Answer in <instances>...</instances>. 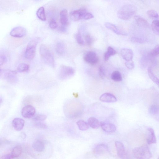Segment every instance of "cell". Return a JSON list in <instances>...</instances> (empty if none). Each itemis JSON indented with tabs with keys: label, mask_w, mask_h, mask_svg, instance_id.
Returning <instances> with one entry per match:
<instances>
[{
	"label": "cell",
	"mask_w": 159,
	"mask_h": 159,
	"mask_svg": "<svg viewBox=\"0 0 159 159\" xmlns=\"http://www.w3.org/2000/svg\"><path fill=\"white\" fill-rule=\"evenodd\" d=\"M75 73V70L73 67L63 65L60 67L59 78L60 80H64L73 76Z\"/></svg>",
	"instance_id": "cell-6"
},
{
	"label": "cell",
	"mask_w": 159,
	"mask_h": 159,
	"mask_svg": "<svg viewBox=\"0 0 159 159\" xmlns=\"http://www.w3.org/2000/svg\"><path fill=\"white\" fill-rule=\"evenodd\" d=\"M131 41L133 42L138 43H142L144 42L143 38L139 37H133L131 38Z\"/></svg>",
	"instance_id": "cell-40"
},
{
	"label": "cell",
	"mask_w": 159,
	"mask_h": 159,
	"mask_svg": "<svg viewBox=\"0 0 159 159\" xmlns=\"http://www.w3.org/2000/svg\"><path fill=\"white\" fill-rule=\"evenodd\" d=\"M100 101L106 103H114L117 100L114 95L110 93H105L102 95L99 98Z\"/></svg>",
	"instance_id": "cell-13"
},
{
	"label": "cell",
	"mask_w": 159,
	"mask_h": 159,
	"mask_svg": "<svg viewBox=\"0 0 159 159\" xmlns=\"http://www.w3.org/2000/svg\"><path fill=\"white\" fill-rule=\"evenodd\" d=\"M105 27L119 35L127 36L128 33L125 31L119 29L116 26L109 22H106L105 24Z\"/></svg>",
	"instance_id": "cell-11"
},
{
	"label": "cell",
	"mask_w": 159,
	"mask_h": 159,
	"mask_svg": "<svg viewBox=\"0 0 159 159\" xmlns=\"http://www.w3.org/2000/svg\"><path fill=\"white\" fill-rule=\"evenodd\" d=\"M25 28L21 26L14 28L10 32L11 36L21 38L25 36L27 34Z\"/></svg>",
	"instance_id": "cell-7"
},
{
	"label": "cell",
	"mask_w": 159,
	"mask_h": 159,
	"mask_svg": "<svg viewBox=\"0 0 159 159\" xmlns=\"http://www.w3.org/2000/svg\"><path fill=\"white\" fill-rule=\"evenodd\" d=\"M75 38L77 42L79 44L83 45L84 44V41L80 32L78 31L76 34Z\"/></svg>",
	"instance_id": "cell-35"
},
{
	"label": "cell",
	"mask_w": 159,
	"mask_h": 159,
	"mask_svg": "<svg viewBox=\"0 0 159 159\" xmlns=\"http://www.w3.org/2000/svg\"><path fill=\"white\" fill-rule=\"evenodd\" d=\"M84 60L87 63L94 65L99 61V58L96 54L93 51H89L86 54Z\"/></svg>",
	"instance_id": "cell-9"
},
{
	"label": "cell",
	"mask_w": 159,
	"mask_h": 159,
	"mask_svg": "<svg viewBox=\"0 0 159 159\" xmlns=\"http://www.w3.org/2000/svg\"><path fill=\"white\" fill-rule=\"evenodd\" d=\"M49 26L51 28L55 29L58 27V24L55 19H52L50 21Z\"/></svg>",
	"instance_id": "cell-39"
},
{
	"label": "cell",
	"mask_w": 159,
	"mask_h": 159,
	"mask_svg": "<svg viewBox=\"0 0 159 159\" xmlns=\"http://www.w3.org/2000/svg\"><path fill=\"white\" fill-rule=\"evenodd\" d=\"M157 159H159V157H158Z\"/></svg>",
	"instance_id": "cell-46"
},
{
	"label": "cell",
	"mask_w": 159,
	"mask_h": 159,
	"mask_svg": "<svg viewBox=\"0 0 159 159\" xmlns=\"http://www.w3.org/2000/svg\"><path fill=\"white\" fill-rule=\"evenodd\" d=\"M93 18L94 16L92 14L87 12L86 10L83 9L80 17V20H88Z\"/></svg>",
	"instance_id": "cell-29"
},
{
	"label": "cell",
	"mask_w": 159,
	"mask_h": 159,
	"mask_svg": "<svg viewBox=\"0 0 159 159\" xmlns=\"http://www.w3.org/2000/svg\"><path fill=\"white\" fill-rule=\"evenodd\" d=\"M0 76L1 78L10 83H15L18 81L16 71L8 69H1Z\"/></svg>",
	"instance_id": "cell-5"
},
{
	"label": "cell",
	"mask_w": 159,
	"mask_h": 159,
	"mask_svg": "<svg viewBox=\"0 0 159 159\" xmlns=\"http://www.w3.org/2000/svg\"><path fill=\"white\" fill-rule=\"evenodd\" d=\"M108 150V148L106 144L100 143L97 145L94 149V153L97 155H100L105 153Z\"/></svg>",
	"instance_id": "cell-16"
},
{
	"label": "cell",
	"mask_w": 159,
	"mask_h": 159,
	"mask_svg": "<svg viewBox=\"0 0 159 159\" xmlns=\"http://www.w3.org/2000/svg\"><path fill=\"white\" fill-rule=\"evenodd\" d=\"M55 50L58 54H63L65 50V45L64 43L61 41L57 42L55 45Z\"/></svg>",
	"instance_id": "cell-21"
},
{
	"label": "cell",
	"mask_w": 159,
	"mask_h": 159,
	"mask_svg": "<svg viewBox=\"0 0 159 159\" xmlns=\"http://www.w3.org/2000/svg\"><path fill=\"white\" fill-rule=\"evenodd\" d=\"M150 54L153 57H156L159 55V44L157 45L151 50Z\"/></svg>",
	"instance_id": "cell-36"
},
{
	"label": "cell",
	"mask_w": 159,
	"mask_h": 159,
	"mask_svg": "<svg viewBox=\"0 0 159 159\" xmlns=\"http://www.w3.org/2000/svg\"><path fill=\"white\" fill-rule=\"evenodd\" d=\"M32 147L34 150L38 152L43 151L44 149V144L43 141L37 140L33 142Z\"/></svg>",
	"instance_id": "cell-18"
},
{
	"label": "cell",
	"mask_w": 159,
	"mask_h": 159,
	"mask_svg": "<svg viewBox=\"0 0 159 159\" xmlns=\"http://www.w3.org/2000/svg\"><path fill=\"white\" fill-rule=\"evenodd\" d=\"M60 20L61 24L64 26L67 25L68 23V13L66 9L62 10L60 14Z\"/></svg>",
	"instance_id": "cell-22"
},
{
	"label": "cell",
	"mask_w": 159,
	"mask_h": 159,
	"mask_svg": "<svg viewBox=\"0 0 159 159\" xmlns=\"http://www.w3.org/2000/svg\"><path fill=\"white\" fill-rule=\"evenodd\" d=\"M85 40L87 44L89 46L91 45L94 42L93 38L91 36L87 34L85 36Z\"/></svg>",
	"instance_id": "cell-38"
},
{
	"label": "cell",
	"mask_w": 159,
	"mask_h": 159,
	"mask_svg": "<svg viewBox=\"0 0 159 159\" xmlns=\"http://www.w3.org/2000/svg\"><path fill=\"white\" fill-rule=\"evenodd\" d=\"M40 54L42 61L45 64L54 67L55 60L53 54L49 47L45 44H42L40 48Z\"/></svg>",
	"instance_id": "cell-1"
},
{
	"label": "cell",
	"mask_w": 159,
	"mask_h": 159,
	"mask_svg": "<svg viewBox=\"0 0 159 159\" xmlns=\"http://www.w3.org/2000/svg\"><path fill=\"white\" fill-rule=\"evenodd\" d=\"M150 113L152 115H156L159 113V106L154 105L151 106L149 109Z\"/></svg>",
	"instance_id": "cell-33"
},
{
	"label": "cell",
	"mask_w": 159,
	"mask_h": 159,
	"mask_svg": "<svg viewBox=\"0 0 159 159\" xmlns=\"http://www.w3.org/2000/svg\"><path fill=\"white\" fill-rule=\"evenodd\" d=\"M12 123L13 127L16 130L20 131L24 128L25 121L23 119L16 118L13 120Z\"/></svg>",
	"instance_id": "cell-15"
},
{
	"label": "cell",
	"mask_w": 159,
	"mask_h": 159,
	"mask_svg": "<svg viewBox=\"0 0 159 159\" xmlns=\"http://www.w3.org/2000/svg\"><path fill=\"white\" fill-rule=\"evenodd\" d=\"M35 112L36 109L34 107L31 105H28L23 108L21 115L25 118H30L34 116Z\"/></svg>",
	"instance_id": "cell-8"
},
{
	"label": "cell",
	"mask_w": 159,
	"mask_h": 159,
	"mask_svg": "<svg viewBox=\"0 0 159 159\" xmlns=\"http://www.w3.org/2000/svg\"><path fill=\"white\" fill-rule=\"evenodd\" d=\"M29 68L28 64L25 63H21L18 66L17 70L19 72H24L28 71Z\"/></svg>",
	"instance_id": "cell-32"
},
{
	"label": "cell",
	"mask_w": 159,
	"mask_h": 159,
	"mask_svg": "<svg viewBox=\"0 0 159 159\" xmlns=\"http://www.w3.org/2000/svg\"><path fill=\"white\" fill-rule=\"evenodd\" d=\"M100 126L103 130L107 133L114 132L116 130V127L115 125L110 123L101 122Z\"/></svg>",
	"instance_id": "cell-12"
},
{
	"label": "cell",
	"mask_w": 159,
	"mask_h": 159,
	"mask_svg": "<svg viewBox=\"0 0 159 159\" xmlns=\"http://www.w3.org/2000/svg\"><path fill=\"white\" fill-rule=\"evenodd\" d=\"M147 14L149 17L152 19H157L159 15L156 11L154 10H150L147 11Z\"/></svg>",
	"instance_id": "cell-34"
},
{
	"label": "cell",
	"mask_w": 159,
	"mask_h": 159,
	"mask_svg": "<svg viewBox=\"0 0 159 159\" xmlns=\"http://www.w3.org/2000/svg\"><path fill=\"white\" fill-rule=\"evenodd\" d=\"M117 54V51L111 47H108L107 51L104 54V61H107L111 57L114 56Z\"/></svg>",
	"instance_id": "cell-23"
},
{
	"label": "cell",
	"mask_w": 159,
	"mask_h": 159,
	"mask_svg": "<svg viewBox=\"0 0 159 159\" xmlns=\"http://www.w3.org/2000/svg\"><path fill=\"white\" fill-rule=\"evenodd\" d=\"M35 126L38 128L45 129L47 128V125L41 122H36L35 123Z\"/></svg>",
	"instance_id": "cell-42"
},
{
	"label": "cell",
	"mask_w": 159,
	"mask_h": 159,
	"mask_svg": "<svg viewBox=\"0 0 159 159\" xmlns=\"http://www.w3.org/2000/svg\"><path fill=\"white\" fill-rule=\"evenodd\" d=\"M134 19L137 24L140 27L147 28L150 26L148 22L140 16H135L134 17Z\"/></svg>",
	"instance_id": "cell-19"
},
{
	"label": "cell",
	"mask_w": 159,
	"mask_h": 159,
	"mask_svg": "<svg viewBox=\"0 0 159 159\" xmlns=\"http://www.w3.org/2000/svg\"><path fill=\"white\" fill-rule=\"evenodd\" d=\"M7 61V58L6 56L4 54L1 55L0 56V64L2 66Z\"/></svg>",
	"instance_id": "cell-44"
},
{
	"label": "cell",
	"mask_w": 159,
	"mask_h": 159,
	"mask_svg": "<svg viewBox=\"0 0 159 159\" xmlns=\"http://www.w3.org/2000/svg\"><path fill=\"white\" fill-rule=\"evenodd\" d=\"M47 117L46 115H38L34 116L33 120L36 121H42L46 119Z\"/></svg>",
	"instance_id": "cell-37"
},
{
	"label": "cell",
	"mask_w": 159,
	"mask_h": 159,
	"mask_svg": "<svg viewBox=\"0 0 159 159\" xmlns=\"http://www.w3.org/2000/svg\"><path fill=\"white\" fill-rule=\"evenodd\" d=\"M148 75L151 80L156 84L159 87V79L154 74L151 67H149L148 69Z\"/></svg>",
	"instance_id": "cell-25"
},
{
	"label": "cell",
	"mask_w": 159,
	"mask_h": 159,
	"mask_svg": "<svg viewBox=\"0 0 159 159\" xmlns=\"http://www.w3.org/2000/svg\"><path fill=\"white\" fill-rule=\"evenodd\" d=\"M115 144L118 156L121 159H126L127 154L123 144L119 141H115Z\"/></svg>",
	"instance_id": "cell-10"
},
{
	"label": "cell",
	"mask_w": 159,
	"mask_h": 159,
	"mask_svg": "<svg viewBox=\"0 0 159 159\" xmlns=\"http://www.w3.org/2000/svg\"><path fill=\"white\" fill-rule=\"evenodd\" d=\"M40 38L37 37L32 39L28 43L25 52V57L29 60L33 59L35 56L37 45Z\"/></svg>",
	"instance_id": "cell-3"
},
{
	"label": "cell",
	"mask_w": 159,
	"mask_h": 159,
	"mask_svg": "<svg viewBox=\"0 0 159 159\" xmlns=\"http://www.w3.org/2000/svg\"><path fill=\"white\" fill-rule=\"evenodd\" d=\"M148 134L147 136L146 141L149 144H155L156 142V138L154 129L151 128L148 129Z\"/></svg>",
	"instance_id": "cell-17"
},
{
	"label": "cell",
	"mask_w": 159,
	"mask_h": 159,
	"mask_svg": "<svg viewBox=\"0 0 159 159\" xmlns=\"http://www.w3.org/2000/svg\"><path fill=\"white\" fill-rule=\"evenodd\" d=\"M111 78L113 81L119 82L122 81V77L121 73L118 71L113 72L111 75Z\"/></svg>",
	"instance_id": "cell-27"
},
{
	"label": "cell",
	"mask_w": 159,
	"mask_h": 159,
	"mask_svg": "<svg viewBox=\"0 0 159 159\" xmlns=\"http://www.w3.org/2000/svg\"><path fill=\"white\" fill-rule=\"evenodd\" d=\"M133 153L137 159H150L152 157L149 148L145 145L135 148L133 150Z\"/></svg>",
	"instance_id": "cell-4"
},
{
	"label": "cell",
	"mask_w": 159,
	"mask_h": 159,
	"mask_svg": "<svg viewBox=\"0 0 159 159\" xmlns=\"http://www.w3.org/2000/svg\"><path fill=\"white\" fill-rule=\"evenodd\" d=\"M22 151L21 146L18 145L15 147L11 153L13 158L19 157L21 154Z\"/></svg>",
	"instance_id": "cell-26"
},
{
	"label": "cell",
	"mask_w": 159,
	"mask_h": 159,
	"mask_svg": "<svg viewBox=\"0 0 159 159\" xmlns=\"http://www.w3.org/2000/svg\"><path fill=\"white\" fill-rule=\"evenodd\" d=\"M121 54L123 58L126 61L132 60L133 57V52L129 49L124 48L121 50Z\"/></svg>",
	"instance_id": "cell-14"
},
{
	"label": "cell",
	"mask_w": 159,
	"mask_h": 159,
	"mask_svg": "<svg viewBox=\"0 0 159 159\" xmlns=\"http://www.w3.org/2000/svg\"><path fill=\"white\" fill-rule=\"evenodd\" d=\"M125 65L128 69L129 70L133 69L134 67V63L132 60L126 61L125 63Z\"/></svg>",
	"instance_id": "cell-41"
},
{
	"label": "cell",
	"mask_w": 159,
	"mask_h": 159,
	"mask_svg": "<svg viewBox=\"0 0 159 159\" xmlns=\"http://www.w3.org/2000/svg\"><path fill=\"white\" fill-rule=\"evenodd\" d=\"M13 158L11 154H6L1 157V159H12Z\"/></svg>",
	"instance_id": "cell-45"
},
{
	"label": "cell",
	"mask_w": 159,
	"mask_h": 159,
	"mask_svg": "<svg viewBox=\"0 0 159 159\" xmlns=\"http://www.w3.org/2000/svg\"><path fill=\"white\" fill-rule=\"evenodd\" d=\"M88 123L91 128L94 129H97L100 126V122L94 117L89 118L88 119Z\"/></svg>",
	"instance_id": "cell-20"
},
{
	"label": "cell",
	"mask_w": 159,
	"mask_h": 159,
	"mask_svg": "<svg viewBox=\"0 0 159 159\" xmlns=\"http://www.w3.org/2000/svg\"><path fill=\"white\" fill-rule=\"evenodd\" d=\"M151 26L153 31L155 34L159 36V20H155L153 21Z\"/></svg>",
	"instance_id": "cell-31"
},
{
	"label": "cell",
	"mask_w": 159,
	"mask_h": 159,
	"mask_svg": "<svg viewBox=\"0 0 159 159\" xmlns=\"http://www.w3.org/2000/svg\"><path fill=\"white\" fill-rule=\"evenodd\" d=\"M99 73L100 77L104 79L105 76V71L103 67L100 66L99 69Z\"/></svg>",
	"instance_id": "cell-43"
},
{
	"label": "cell",
	"mask_w": 159,
	"mask_h": 159,
	"mask_svg": "<svg viewBox=\"0 0 159 159\" xmlns=\"http://www.w3.org/2000/svg\"><path fill=\"white\" fill-rule=\"evenodd\" d=\"M137 10V8L132 5L129 4L125 5L118 11V17L123 20H129L135 15Z\"/></svg>",
	"instance_id": "cell-2"
},
{
	"label": "cell",
	"mask_w": 159,
	"mask_h": 159,
	"mask_svg": "<svg viewBox=\"0 0 159 159\" xmlns=\"http://www.w3.org/2000/svg\"><path fill=\"white\" fill-rule=\"evenodd\" d=\"M76 123L80 130L85 131L89 129L88 124L84 121L79 120Z\"/></svg>",
	"instance_id": "cell-30"
},
{
	"label": "cell",
	"mask_w": 159,
	"mask_h": 159,
	"mask_svg": "<svg viewBox=\"0 0 159 159\" xmlns=\"http://www.w3.org/2000/svg\"><path fill=\"white\" fill-rule=\"evenodd\" d=\"M82 10V9H81L75 10L72 12L70 15V18L72 20L75 21L80 20V17Z\"/></svg>",
	"instance_id": "cell-24"
},
{
	"label": "cell",
	"mask_w": 159,
	"mask_h": 159,
	"mask_svg": "<svg viewBox=\"0 0 159 159\" xmlns=\"http://www.w3.org/2000/svg\"><path fill=\"white\" fill-rule=\"evenodd\" d=\"M37 15L41 20H46V15H45L44 8L43 7H41L38 8L37 12Z\"/></svg>",
	"instance_id": "cell-28"
}]
</instances>
